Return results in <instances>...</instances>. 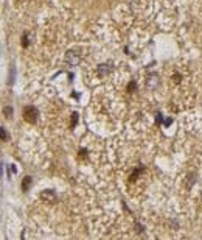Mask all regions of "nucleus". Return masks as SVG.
Wrapping results in <instances>:
<instances>
[{"label": "nucleus", "instance_id": "4", "mask_svg": "<svg viewBox=\"0 0 202 240\" xmlns=\"http://www.w3.org/2000/svg\"><path fill=\"white\" fill-rule=\"evenodd\" d=\"M135 89H137V84H135V81H131V83L127 84V90H129V92H134Z\"/></svg>", "mask_w": 202, "mask_h": 240}, {"label": "nucleus", "instance_id": "5", "mask_svg": "<svg viewBox=\"0 0 202 240\" xmlns=\"http://www.w3.org/2000/svg\"><path fill=\"white\" fill-rule=\"evenodd\" d=\"M5 114H6V116H11V114H13V109H11V108H5Z\"/></svg>", "mask_w": 202, "mask_h": 240}, {"label": "nucleus", "instance_id": "6", "mask_svg": "<svg viewBox=\"0 0 202 240\" xmlns=\"http://www.w3.org/2000/svg\"><path fill=\"white\" fill-rule=\"evenodd\" d=\"M6 137H8V136H6V131H5V128H2V139L6 140Z\"/></svg>", "mask_w": 202, "mask_h": 240}, {"label": "nucleus", "instance_id": "3", "mask_svg": "<svg viewBox=\"0 0 202 240\" xmlns=\"http://www.w3.org/2000/svg\"><path fill=\"white\" fill-rule=\"evenodd\" d=\"M42 198L45 200H54V194H53V190H44V194H42Z\"/></svg>", "mask_w": 202, "mask_h": 240}, {"label": "nucleus", "instance_id": "1", "mask_svg": "<svg viewBox=\"0 0 202 240\" xmlns=\"http://www.w3.org/2000/svg\"><path fill=\"white\" fill-rule=\"evenodd\" d=\"M38 116H39V112H38V109L34 106H27L23 109V119L28 123H34L38 120Z\"/></svg>", "mask_w": 202, "mask_h": 240}, {"label": "nucleus", "instance_id": "2", "mask_svg": "<svg viewBox=\"0 0 202 240\" xmlns=\"http://www.w3.org/2000/svg\"><path fill=\"white\" fill-rule=\"evenodd\" d=\"M31 183H33V178H31V176H25V178H23V183H22V190H23V192H28Z\"/></svg>", "mask_w": 202, "mask_h": 240}]
</instances>
